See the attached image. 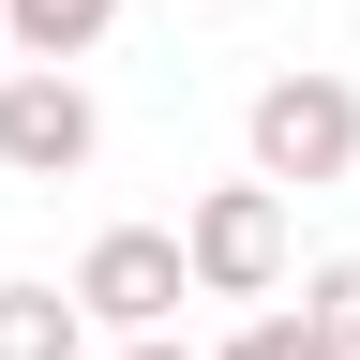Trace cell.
Segmentation results:
<instances>
[{
  "label": "cell",
  "mask_w": 360,
  "mask_h": 360,
  "mask_svg": "<svg viewBox=\"0 0 360 360\" xmlns=\"http://www.w3.org/2000/svg\"><path fill=\"white\" fill-rule=\"evenodd\" d=\"M0 360H90V315H75V285H0Z\"/></svg>",
  "instance_id": "8992f818"
},
{
  "label": "cell",
  "mask_w": 360,
  "mask_h": 360,
  "mask_svg": "<svg viewBox=\"0 0 360 360\" xmlns=\"http://www.w3.org/2000/svg\"><path fill=\"white\" fill-rule=\"evenodd\" d=\"M240 150L270 195H330V180H360V90L330 60H300V75H270L255 105H240Z\"/></svg>",
  "instance_id": "6da1fadb"
},
{
  "label": "cell",
  "mask_w": 360,
  "mask_h": 360,
  "mask_svg": "<svg viewBox=\"0 0 360 360\" xmlns=\"http://www.w3.org/2000/svg\"><path fill=\"white\" fill-rule=\"evenodd\" d=\"M120 30V0H0V60H90Z\"/></svg>",
  "instance_id": "5b68a950"
},
{
  "label": "cell",
  "mask_w": 360,
  "mask_h": 360,
  "mask_svg": "<svg viewBox=\"0 0 360 360\" xmlns=\"http://www.w3.org/2000/svg\"><path fill=\"white\" fill-rule=\"evenodd\" d=\"M300 315H315V330L360 360V255H315V270H300Z\"/></svg>",
  "instance_id": "ba28073f"
},
{
  "label": "cell",
  "mask_w": 360,
  "mask_h": 360,
  "mask_svg": "<svg viewBox=\"0 0 360 360\" xmlns=\"http://www.w3.org/2000/svg\"><path fill=\"white\" fill-rule=\"evenodd\" d=\"M180 300H195L180 225H105V240L75 255V315L90 330H180Z\"/></svg>",
  "instance_id": "277c9868"
},
{
  "label": "cell",
  "mask_w": 360,
  "mask_h": 360,
  "mask_svg": "<svg viewBox=\"0 0 360 360\" xmlns=\"http://www.w3.org/2000/svg\"><path fill=\"white\" fill-rule=\"evenodd\" d=\"M180 270H195V300H270L285 285V195L240 165V180H210L195 210H180Z\"/></svg>",
  "instance_id": "3957f363"
},
{
  "label": "cell",
  "mask_w": 360,
  "mask_h": 360,
  "mask_svg": "<svg viewBox=\"0 0 360 360\" xmlns=\"http://www.w3.org/2000/svg\"><path fill=\"white\" fill-rule=\"evenodd\" d=\"M210 360H345V345L315 330V315H285V300H255V315H240V330H225Z\"/></svg>",
  "instance_id": "52a82bcc"
},
{
  "label": "cell",
  "mask_w": 360,
  "mask_h": 360,
  "mask_svg": "<svg viewBox=\"0 0 360 360\" xmlns=\"http://www.w3.org/2000/svg\"><path fill=\"white\" fill-rule=\"evenodd\" d=\"M105 165V105L75 60H0V180H90Z\"/></svg>",
  "instance_id": "7a4b0ae2"
},
{
  "label": "cell",
  "mask_w": 360,
  "mask_h": 360,
  "mask_svg": "<svg viewBox=\"0 0 360 360\" xmlns=\"http://www.w3.org/2000/svg\"><path fill=\"white\" fill-rule=\"evenodd\" d=\"M120 360H195V345H180V330H120Z\"/></svg>",
  "instance_id": "9c48e42d"
}]
</instances>
